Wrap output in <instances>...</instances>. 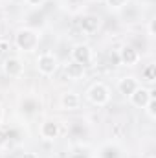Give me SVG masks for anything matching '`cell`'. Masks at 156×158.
<instances>
[{"mask_svg": "<svg viewBox=\"0 0 156 158\" xmlns=\"http://www.w3.org/2000/svg\"><path fill=\"white\" fill-rule=\"evenodd\" d=\"M9 138H11V131L7 127H0V147L6 145L9 142Z\"/></svg>", "mask_w": 156, "mask_h": 158, "instance_id": "cell-18", "label": "cell"}, {"mask_svg": "<svg viewBox=\"0 0 156 158\" xmlns=\"http://www.w3.org/2000/svg\"><path fill=\"white\" fill-rule=\"evenodd\" d=\"M140 86V83H138V79L136 77H121L119 81H117V90H119V94H123V96H130L136 88Z\"/></svg>", "mask_w": 156, "mask_h": 158, "instance_id": "cell-10", "label": "cell"}, {"mask_svg": "<svg viewBox=\"0 0 156 158\" xmlns=\"http://www.w3.org/2000/svg\"><path fill=\"white\" fill-rule=\"evenodd\" d=\"M109 61H110V64H112V66H117V64H119V55H117V52H116V53H110Z\"/></svg>", "mask_w": 156, "mask_h": 158, "instance_id": "cell-21", "label": "cell"}, {"mask_svg": "<svg viewBox=\"0 0 156 158\" xmlns=\"http://www.w3.org/2000/svg\"><path fill=\"white\" fill-rule=\"evenodd\" d=\"M2 68H4V74L9 76V77H20L22 72H24V64L18 57H7L4 61Z\"/></svg>", "mask_w": 156, "mask_h": 158, "instance_id": "cell-7", "label": "cell"}, {"mask_svg": "<svg viewBox=\"0 0 156 158\" xmlns=\"http://www.w3.org/2000/svg\"><path fill=\"white\" fill-rule=\"evenodd\" d=\"M40 136L44 140H55L59 136V123L53 119H46L40 125Z\"/></svg>", "mask_w": 156, "mask_h": 158, "instance_id": "cell-9", "label": "cell"}, {"mask_svg": "<svg viewBox=\"0 0 156 158\" xmlns=\"http://www.w3.org/2000/svg\"><path fill=\"white\" fill-rule=\"evenodd\" d=\"M105 2H107V6H109L110 9H114V11H121V9H125V6H127L129 0H105Z\"/></svg>", "mask_w": 156, "mask_h": 158, "instance_id": "cell-16", "label": "cell"}, {"mask_svg": "<svg viewBox=\"0 0 156 158\" xmlns=\"http://www.w3.org/2000/svg\"><path fill=\"white\" fill-rule=\"evenodd\" d=\"M99 158H119V147L112 145V143L103 145L99 151Z\"/></svg>", "mask_w": 156, "mask_h": 158, "instance_id": "cell-14", "label": "cell"}, {"mask_svg": "<svg viewBox=\"0 0 156 158\" xmlns=\"http://www.w3.org/2000/svg\"><path fill=\"white\" fill-rule=\"evenodd\" d=\"M117 55H119V64H125V66H134L140 61V52L132 44L121 46V50L117 52Z\"/></svg>", "mask_w": 156, "mask_h": 158, "instance_id": "cell-5", "label": "cell"}, {"mask_svg": "<svg viewBox=\"0 0 156 158\" xmlns=\"http://www.w3.org/2000/svg\"><path fill=\"white\" fill-rule=\"evenodd\" d=\"M79 105H81V98L76 92H64L61 96V107L64 110H77Z\"/></svg>", "mask_w": 156, "mask_h": 158, "instance_id": "cell-11", "label": "cell"}, {"mask_svg": "<svg viewBox=\"0 0 156 158\" xmlns=\"http://www.w3.org/2000/svg\"><path fill=\"white\" fill-rule=\"evenodd\" d=\"M2 116H4V112H2V107H0V121H2Z\"/></svg>", "mask_w": 156, "mask_h": 158, "instance_id": "cell-24", "label": "cell"}, {"mask_svg": "<svg viewBox=\"0 0 156 158\" xmlns=\"http://www.w3.org/2000/svg\"><path fill=\"white\" fill-rule=\"evenodd\" d=\"M24 4L30 6V7H40L44 4V0H24Z\"/></svg>", "mask_w": 156, "mask_h": 158, "instance_id": "cell-20", "label": "cell"}, {"mask_svg": "<svg viewBox=\"0 0 156 158\" xmlns=\"http://www.w3.org/2000/svg\"><path fill=\"white\" fill-rule=\"evenodd\" d=\"M37 70L42 76H53L57 70V57L51 52H44L37 57Z\"/></svg>", "mask_w": 156, "mask_h": 158, "instance_id": "cell-3", "label": "cell"}, {"mask_svg": "<svg viewBox=\"0 0 156 158\" xmlns=\"http://www.w3.org/2000/svg\"><path fill=\"white\" fill-rule=\"evenodd\" d=\"M86 98L92 105L96 107H105L109 101H110V90L105 83H94L88 92H86Z\"/></svg>", "mask_w": 156, "mask_h": 158, "instance_id": "cell-2", "label": "cell"}, {"mask_svg": "<svg viewBox=\"0 0 156 158\" xmlns=\"http://www.w3.org/2000/svg\"><path fill=\"white\" fill-rule=\"evenodd\" d=\"M22 158H39V156H37V153H31V151H30V153H24Z\"/></svg>", "mask_w": 156, "mask_h": 158, "instance_id": "cell-23", "label": "cell"}, {"mask_svg": "<svg viewBox=\"0 0 156 158\" xmlns=\"http://www.w3.org/2000/svg\"><path fill=\"white\" fill-rule=\"evenodd\" d=\"M142 77L145 79L147 83H154V79H156V66L154 64H147L142 70Z\"/></svg>", "mask_w": 156, "mask_h": 158, "instance_id": "cell-15", "label": "cell"}, {"mask_svg": "<svg viewBox=\"0 0 156 158\" xmlns=\"http://www.w3.org/2000/svg\"><path fill=\"white\" fill-rule=\"evenodd\" d=\"M154 24H156V20L151 19V20H149V35H151V37L154 35Z\"/></svg>", "mask_w": 156, "mask_h": 158, "instance_id": "cell-22", "label": "cell"}, {"mask_svg": "<svg viewBox=\"0 0 156 158\" xmlns=\"http://www.w3.org/2000/svg\"><path fill=\"white\" fill-rule=\"evenodd\" d=\"M143 109L147 110L149 118H151V119H154V118H156V98H151V99L147 101V105H145Z\"/></svg>", "mask_w": 156, "mask_h": 158, "instance_id": "cell-17", "label": "cell"}, {"mask_svg": "<svg viewBox=\"0 0 156 158\" xmlns=\"http://www.w3.org/2000/svg\"><path fill=\"white\" fill-rule=\"evenodd\" d=\"M20 109H22L24 114H35L40 109V101L35 99V98H24L22 103H20Z\"/></svg>", "mask_w": 156, "mask_h": 158, "instance_id": "cell-13", "label": "cell"}, {"mask_svg": "<svg viewBox=\"0 0 156 158\" xmlns=\"http://www.w3.org/2000/svg\"><path fill=\"white\" fill-rule=\"evenodd\" d=\"M9 48H11L9 40L7 39H0V57H4V55L9 52Z\"/></svg>", "mask_w": 156, "mask_h": 158, "instance_id": "cell-19", "label": "cell"}, {"mask_svg": "<svg viewBox=\"0 0 156 158\" xmlns=\"http://www.w3.org/2000/svg\"><path fill=\"white\" fill-rule=\"evenodd\" d=\"M99 26H101V20H99L97 15H86V17H83L81 22H79V28H81V31H83L84 35H94V33H97Z\"/></svg>", "mask_w": 156, "mask_h": 158, "instance_id": "cell-8", "label": "cell"}, {"mask_svg": "<svg viewBox=\"0 0 156 158\" xmlns=\"http://www.w3.org/2000/svg\"><path fill=\"white\" fill-rule=\"evenodd\" d=\"M64 72H66V76L68 79H72V81H77L84 76V66L83 64H79L76 61H70L66 66H64Z\"/></svg>", "mask_w": 156, "mask_h": 158, "instance_id": "cell-12", "label": "cell"}, {"mask_svg": "<svg viewBox=\"0 0 156 158\" xmlns=\"http://www.w3.org/2000/svg\"><path fill=\"white\" fill-rule=\"evenodd\" d=\"M39 33L31 28H20L17 33H15V46L20 50V52H33L37 50L39 46Z\"/></svg>", "mask_w": 156, "mask_h": 158, "instance_id": "cell-1", "label": "cell"}, {"mask_svg": "<svg viewBox=\"0 0 156 158\" xmlns=\"http://www.w3.org/2000/svg\"><path fill=\"white\" fill-rule=\"evenodd\" d=\"M154 94H156L154 88H143V86H138V88L129 96V99H130V103H132L134 107L143 109V107L147 105V101H149L151 98H154Z\"/></svg>", "mask_w": 156, "mask_h": 158, "instance_id": "cell-4", "label": "cell"}, {"mask_svg": "<svg viewBox=\"0 0 156 158\" xmlns=\"http://www.w3.org/2000/svg\"><path fill=\"white\" fill-rule=\"evenodd\" d=\"M70 55H72V61H76L83 66H88L92 63V50H90L88 44H76L72 48Z\"/></svg>", "mask_w": 156, "mask_h": 158, "instance_id": "cell-6", "label": "cell"}]
</instances>
